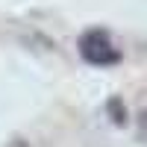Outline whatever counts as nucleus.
I'll return each mask as SVG.
<instances>
[{
  "mask_svg": "<svg viewBox=\"0 0 147 147\" xmlns=\"http://www.w3.org/2000/svg\"><path fill=\"white\" fill-rule=\"evenodd\" d=\"M80 56L94 68H109L121 62V50L115 47V41L109 38L106 30H88L80 35Z\"/></svg>",
  "mask_w": 147,
  "mask_h": 147,
  "instance_id": "f257e3e1",
  "label": "nucleus"
},
{
  "mask_svg": "<svg viewBox=\"0 0 147 147\" xmlns=\"http://www.w3.org/2000/svg\"><path fill=\"white\" fill-rule=\"evenodd\" d=\"M138 136L147 138V112H141V121H138Z\"/></svg>",
  "mask_w": 147,
  "mask_h": 147,
  "instance_id": "7ed1b4c3",
  "label": "nucleus"
},
{
  "mask_svg": "<svg viewBox=\"0 0 147 147\" xmlns=\"http://www.w3.org/2000/svg\"><path fill=\"white\" fill-rule=\"evenodd\" d=\"M9 147H30V144L24 141V138H12V141H9Z\"/></svg>",
  "mask_w": 147,
  "mask_h": 147,
  "instance_id": "20e7f679",
  "label": "nucleus"
},
{
  "mask_svg": "<svg viewBox=\"0 0 147 147\" xmlns=\"http://www.w3.org/2000/svg\"><path fill=\"white\" fill-rule=\"evenodd\" d=\"M106 109H109V115H112V121H115L118 127L127 124V106H124V100H121V97H112V100L106 103Z\"/></svg>",
  "mask_w": 147,
  "mask_h": 147,
  "instance_id": "f03ea898",
  "label": "nucleus"
}]
</instances>
